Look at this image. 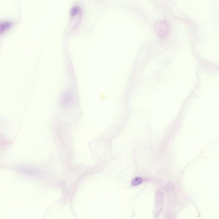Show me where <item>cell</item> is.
<instances>
[{
	"label": "cell",
	"instance_id": "1",
	"mask_svg": "<svg viewBox=\"0 0 219 219\" xmlns=\"http://www.w3.org/2000/svg\"><path fill=\"white\" fill-rule=\"evenodd\" d=\"M164 203L163 194L160 191H158L155 194V206L154 208V215L157 217L162 211Z\"/></svg>",
	"mask_w": 219,
	"mask_h": 219
},
{
	"label": "cell",
	"instance_id": "2",
	"mask_svg": "<svg viewBox=\"0 0 219 219\" xmlns=\"http://www.w3.org/2000/svg\"><path fill=\"white\" fill-rule=\"evenodd\" d=\"M72 97L70 94L66 93L62 96L61 98V102L63 105L67 106L71 104L72 102Z\"/></svg>",
	"mask_w": 219,
	"mask_h": 219
},
{
	"label": "cell",
	"instance_id": "3",
	"mask_svg": "<svg viewBox=\"0 0 219 219\" xmlns=\"http://www.w3.org/2000/svg\"><path fill=\"white\" fill-rule=\"evenodd\" d=\"M143 181V179L140 177H136L133 179L131 181V185L133 187L137 186L141 184Z\"/></svg>",
	"mask_w": 219,
	"mask_h": 219
}]
</instances>
